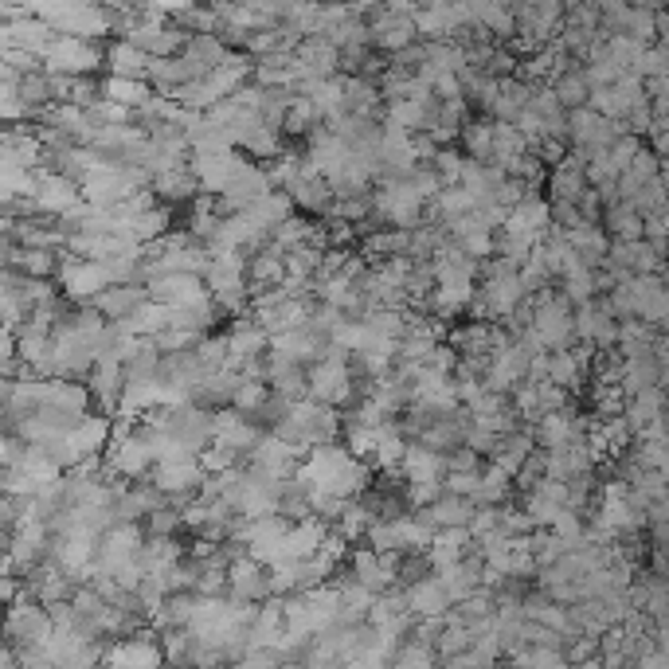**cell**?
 Masks as SVG:
<instances>
[{
  "label": "cell",
  "instance_id": "obj_1",
  "mask_svg": "<svg viewBox=\"0 0 669 669\" xmlns=\"http://www.w3.org/2000/svg\"><path fill=\"white\" fill-rule=\"evenodd\" d=\"M267 376H263V384H267L274 396H282V400L298 403L306 400V364H298V360L290 357H278V353H267Z\"/></svg>",
  "mask_w": 669,
  "mask_h": 669
},
{
  "label": "cell",
  "instance_id": "obj_16",
  "mask_svg": "<svg viewBox=\"0 0 669 669\" xmlns=\"http://www.w3.org/2000/svg\"><path fill=\"white\" fill-rule=\"evenodd\" d=\"M490 137H493V122H490V118H470V122L458 130V141H462V153H466V161L490 165Z\"/></svg>",
  "mask_w": 669,
  "mask_h": 669
},
{
  "label": "cell",
  "instance_id": "obj_10",
  "mask_svg": "<svg viewBox=\"0 0 669 669\" xmlns=\"http://www.w3.org/2000/svg\"><path fill=\"white\" fill-rule=\"evenodd\" d=\"M529 98H533V87L525 79H505V83H497V98H493L486 118L490 122H513L529 106Z\"/></svg>",
  "mask_w": 669,
  "mask_h": 669
},
{
  "label": "cell",
  "instance_id": "obj_9",
  "mask_svg": "<svg viewBox=\"0 0 669 669\" xmlns=\"http://www.w3.org/2000/svg\"><path fill=\"white\" fill-rule=\"evenodd\" d=\"M533 450H536L533 427H517L513 435H501V439H497V450H493L490 462H493V466H501V470L513 478V474L521 470V462H525Z\"/></svg>",
  "mask_w": 669,
  "mask_h": 669
},
{
  "label": "cell",
  "instance_id": "obj_30",
  "mask_svg": "<svg viewBox=\"0 0 669 669\" xmlns=\"http://www.w3.org/2000/svg\"><path fill=\"white\" fill-rule=\"evenodd\" d=\"M642 149V137H634V134H623L611 149H607V157H611V165L619 169V173H626V165L634 161V153Z\"/></svg>",
  "mask_w": 669,
  "mask_h": 669
},
{
  "label": "cell",
  "instance_id": "obj_3",
  "mask_svg": "<svg viewBox=\"0 0 669 669\" xmlns=\"http://www.w3.org/2000/svg\"><path fill=\"white\" fill-rule=\"evenodd\" d=\"M223 349H227V364L223 368H235V364H243V360H259L267 357L270 341L267 333L259 329V325H251V321H239L227 337H223Z\"/></svg>",
  "mask_w": 669,
  "mask_h": 669
},
{
  "label": "cell",
  "instance_id": "obj_13",
  "mask_svg": "<svg viewBox=\"0 0 669 669\" xmlns=\"http://www.w3.org/2000/svg\"><path fill=\"white\" fill-rule=\"evenodd\" d=\"M599 231L611 243H634V239H642V216L630 204H611L603 212V220H599Z\"/></svg>",
  "mask_w": 669,
  "mask_h": 669
},
{
  "label": "cell",
  "instance_id": "obj_20",
  "mask_svg": "<svg viewBox=\"0 0 669 669\" xmlns=\"http://www.w3.org/2000/svg\"><path fill=\"white\" fill-rule=\"evenodd\" d=\"M184 55H188V59H192L204 75H208V71H216V67L227 63V55H231V51L220 44V36H192L188 47H184Z\"/></svg>",
  "mask_w": 669,
  "mask_h": 669
},
{
  "label": "cell",
  "instance_id": "obj_27",
  "mask_svg": "<svg viewBox=\"0 0 669 669\" xmlns=\"http://www.w3.org/2000/svg\"><path fill=\"white\" fill-rule=\"evenodd\" d=\"M267 396H270L267 384H239L227 407H231L235 415H243V419H247V415H255V411H259V403L267 400Z\"/></svg>",
  "mask_w": 669,
  "mask_h": 669
},
{
  "label": "cell",
  "instance_id": "obj_14",
  "mask_svg": "<svg viewBox=\"0 0 669 669\" xmlns=\"http://www.w3.org/2000/svg\"><path fill=\"white\" fill-rule=\"evenodd\" d=\"M548 90H552V98L560 102V110H564V114H568V110H583V106H587V98H591V90H587V83H583V75H580V63H572L568 71L552 75Z\"/></svg>",
  "mask_w": 669,
  "mask_h": 669
},
{
  "label": "cell",
  "instance_id": "obj_17",
  "mask_svg": "<svg viewBox=\"0 0 669 669\" xmlns=\"http://www.w3.org/2000/svg\"><path fill=\"white\" fill-rule=\"evenodd\" d=\"M102 94H106V102H114V106H122V110H134V114L153 98L149 83H137V79H106V83H102Z\"/></svg>",
  "mask_w": 669,
  "mask_h": 669
},
{
  "label": "cell",
  "instance_id": "obj_12",
  "mask_svg": "<svg viewBox=\"0 0 669 669\" xmlns=\"http://www.w3.org/2000/svg\"><path fill=\"white\" fill-rule=\"evenodd\" d=\"M63 278H67V294L71 298H90V302L110 286L106 263H75V267L63 270Z\"/></svg>",
  "mask_w": 669,
  "mask_h": 669
},
{
  "label": "cell",
  "instance_id": "obj_23",
  "mask_svg": "<svg viewBox=\"0 0 669 669\" xmlns=\"http://www.w3.org/2000/svg\"><path fill=\"white\" fill-rule=\"evenodd\" d=\"M313 126H321V118H317L313 102H306V98H294V106L286 110V122H282V130H286L290 137H302V134H310Z\"/></svg>",
  "mask_w": 669,
  "mask_h": 669
},
{
  "label": "cell",
  "instance_id": "obj_11",
  "mask_svg": "<svg viewBox=\"0 0 669 669\" xmlns=\"http://www.w3.org/2000/svg\"><path fill=\"white\" fill-rule=\"evenodd\" d=\"M36 208H44V212H71V208H79V188H75V180L67 177H44L36 184Z\"/></svg>",
  "mask_w": 669,
  "mask_h": 669
},
{
  "label": "cell",
  "instance_id": "obj_4",
  "mask_svg": "<svg viewBox=\"0 0 669 669\" xmlns=\"http://www.w3.org/2000/svg\"><path fill=\"white\" fill-rule=\"evenodd\" d=\"M98 59H102V55H98L87 40H75V36H63V40H55V44L47 47V63H51V71H75V75H83V71H90Z\"/></svg>",
  "mask_w": 669,
  "mask_h": 669
},
{
  "label": "cell",
  "instance_id": "obj_2",
  "mask_svg": "<svg viewBox=\"0 0 669 669\" xmlns=\"http://www.w3.org/2000/svg\"><path fill=\"white\" fill-rule=\"evenodd\" d=\"M247 462H251V466H259V470H267L270 478L286 482V478H294V470H298L302 454H298L294 446H286L282 439H274V435H263L259 446L247 454Z\"/></svg>",
  "mask_w": 669,
  "mask_h": 669
},
{
  "label": "cell",
  "instance_id": "obj_28",
  "mask_svg": "<svg viewBox=\"0 0 669 669\" xmlns=\"http://www.w3.org/2000/svg\"><path fill=\"white\" fill-rule=\"evenodd\" d=\"M353 568H357V580L364 583V587H380V583L392 576V572L380 564V556H376V552H368V548L353 556Z\"/></svg>",
  "mask_w": 669,
  "mask_h": 669
},
{
  "label": "cell",
  "instance_id": "obj_25",
  "mask_svg": "<svg viewBox=\"0 0 669 669\" xmlns=\"http://www.w3.org/2000/svg\"><path fill=\"white\" fill-rule=\"evenodd\" d=\"M427 169L435 173V180H439L443 188H454V184H458V173H462V153H458V149H439Z\"/></svg>",
  "mask_w": 669,
  "mask_h": 669
},
{
  "label": "cell",
  "instance_id": "obj_19",
  "mask_svg": "<svg viewBox=\"0 0 669 669\" xmlns=\"http://www.w3.org/2000/svg\"><path fill=\"white\" fill-rule=\"evenodd\" d=\"M90 388L102 403H118L122 400V388H126V372L122 364H110V360H98L94 364V376H90Z\"/></svg>",
  "mask_w": 669,
  "mask_h": 669
},
{
  "label": "cell",
  "instance_id": "obj_5",
  "mask_svg": "<svg viewBox=\"0 0 669 669\" xmlns=\"http://www.w3.org/2000/svg\"><path fill=\"white\" fill-rule=\"evenodd\" d=\"M141 302H145V286H106L94 298V313L102 321H126V317H134Z\"/></svg>",
  "mask_w": 669,
  "mask_h": 669
},
{
  "label": "cell",
  "instance_id": "obj_15",
  "mask_svg": "<svg viewBox=\"0 0 669 669\" xmlns=\"http://www.w3.org/2000/svg\"><path fill=\"white\" fill-rule=\"evenodd\" d=\"M106 67H110V79H137V83H145L149 59L134 44L118 40V44H110V51H106Z\"/></svg>",
  "mask_w": 669,
  "mask_h": 669
},
{
  "label": "cell",
  "instance_id": "obj_18",
  "mask_svg": "<svg viewBox=\"0 0 669 669\" xmlns=\"http://www.w3.org/2000/svg\"><path fill=\"white\" fill-rule=\"evenodd\" d=\"M427 509H431L439 533H446V529H466L470 517H474V505L462 501V497H450V493H443V497H439L435 505H427Z\"/></svg>",
  "mask_w": 669,
  "mask_h": 669
},
{
  "label": "cell",
  "instance_id": "obj_31",
  "mask_svg": "<svg viewBox=\"0 0 669 669\" xmlns=\"http://www.w3.org/2000/svg\"><path fill=\"white\" fill-rule=\"evenodd\" d=\"M145 521H149V536H173L180 529V513L173 509V505H165V509L149 513Z\"/></svg>",
  "mask_w": 669,
  "mask_h": 669
},
{
  "label": "cell",
  "instance_id": "obj_21",
  "mask_svg": "<svg viewBox=\"0 0 669 669\" xmlns=\"http://www.w3.org/2000/svg\"><path fill=\"white\" fill-rule=\"evenodd\" d=\"M153 188H157V196L169 200V204H184V200H192V196L200 192V184L192 180L188 169H173V173H165V177H153Z\"/></svg>",
  "mask_w": 669,
  "mask_h": 669
},
{
  "label": "cell",
  "instance_id": "obj_26",
  "mask_svg": "<svg viewBox=\"0 0 669 669\" xmlns=\"http://www.w3.org/2000/svg\"><path fill=\"white\" fill-rule=\"evenodd\" d=\"M623 177H630V180H634V184H642V188H646L650 180H658V177H662V161H658V157H654V153H650V149L642 145V149L634 153V161L626 165V173H623Z\"/></svg>",
  "mask_w": 669,
  "mask_h": 669
},
{
  "label": "cell",
  "instance_id": "obj_6",
  "mask_svg": "<svg viewBox=\"0 0 669 669\" xmlns=\"http://www.w3.org/2000/svg\"><path fill=\"white\" fill-rule=\"evenodd\" d=\"M282 192L290 196V204H294V208L313 212V216H325V212H329V204H333L329 184H325L321 177H313V173H306V169H302V177L294 180V184H286Z\"/></svg>",
  "mask_w": 669,
  "mask_h": 669
},
{
  "label": "cell",
  "instance_id": "obj_29",
  "mask_svg": "<svg viewBox=\"0 0 669 669\" xmlns=\"http://www.w3.org/2000/svg\"><path fill=\"white\" fill-rule=\"evenodd\" d=\"M478 474H482V470H478ZM478 474H443V478H439V490L450 493V497L470 501V497L478 493Z\"/></svg>",
  "mask_w": 669,
  "mask_h": 669
},
{
  "label": "cell",
  "instance_id": "obj_22",
  "mask_svg": "<svg viewBox=\"0 0 669 669\" xmlns=\"http://www.w3.org/2000/svg\"><path fill=\"white\" fill-rule=\"evenodd\" d=\"M669 71V51L666 44H646L642 47V55H638V63L626 71V75H634V79H666Z\"/></svg>",
  "mask_w": 669,
  "mask_h": 669
},
{
  "label": "cell",
  "instance_id": "obj_8",
  "mask_svg": "<svg viewBox=\"0 0 669 669\" xmlns=\"http://www.w3.org/2000/svg\"><path fill=\"white\" fill-rule=\"evenodd\" d=\"M153 466H157V462H153L149 446L141 443L134 431L118 439V450H114V470H118V474H126V478H134V482H145Z\"/></svg>",
  "mask_w": 669,
  "mask_h": 669
},
{
  "label": "cell",
  "instance_id": "obj_7",
  "mask_svg": "<svg viewBox=\"0 0 669 669\" xmlns=\"http://www.w3.org/2000/svg\"><path fill=\"white\" fill-rule=\"evenodd\" d=\"M400 478L407 486H423V482H439L443 478V458L439 454H431V450H423L419 443H407L400 458Z\"/></svg>",
  "mask_w": 669,
  "mask_h": 669
},
{
  "label": "cell",
  "instance_id": "obj_24",
  "mask_svg": "<svg viewBox=\"0 0 669 669\" xmlns=\"http://www.w3.org/2000/svg\"><path fill=\"white\" fill-rule=\"evenodd\" d=\"M231 587L239 591V595H259V591H267V583H263V572H259V564L255 560H239L235 568H231Z\"/></svg>",
  "mask_w": 669,
  "mask_h": 669
}]
</instances>
